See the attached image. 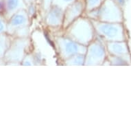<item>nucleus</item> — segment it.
<instances>
[{
    "label": "nucleus",
    "instance_id": "obj_1",
    "mask_svg": "<svg viewBox=\"0 0 131 131\" xmlns=\"http://www.w3.org/2000/svg\"><path fill=\"white\" fill-rule=\"evenodd\" d=\"M62 31V35L65 37L85 46H87L96 37L91 20L84 15L71 23Z\"/></svg>",
    "mask_w": 131,
    "mask_h": 131
},
{
    "label": "nucleus",
    "instance_id": "obj_2",
    "mask_svg": "<svg viewBox=\"0 0 131 131\" xmlns=\"http://www.w3.org/2000/svg\"><path fill=\"white\" fill-rule=\"evenodd\" d=\"M97 37L104 42L126 41V34L122 23H109L91 20Z\"/></svg>",
    "mask_w": 131,
    "mask_h": 131
},
{
    "label": "nucleus",
    "instance_id": "obj_3",
    "mask_svg": "<svg viewBox=\"0 0 131 131\" xmlns=\"http://www.w3.org/2000/svg\"><path fill=\"white\" fill-rule=\"evenodd\" d=\"M31 39L28 37H13L4 56L7 65H21L26 54L30 52Z\"/></svg>",
    "mask_w": 131,
    "mask_h": 131
},
{
    "label": "nucleus",
    "instance_id": "obj_4",
    "mask_svg": "<svg viewBox=\"0 0 131 131\" xmlns=\"http://www.w3.org/2000/svg\"><path fill=\"white\" fill-rule=\"evenodd\" d=\"M54 41L58 55L62 62L75 54H86L87 46L80 44L63 35L55 36Z\"/></svg>",
    "mask_w": 131,
    "mask_h": 131
},
{
    "label": "nucleus",
    "instance_id": "obj_5",
    "mask_svg": "<svg viewBox=\"0 0 131 131\" xmlns=\"http://www.w3.org/2000/svg\"><path fill=\"white\" fill-rule=\"evenodd\" d=\"M105 42L98 37L87 45L84 66H102L107 58Z\"/></svg>",
    "mask_w": 131,
    "mask_h": 131
},
{
    "label": "nucleus",
    "instance_id": "obj_6",
    "mask_svg": "<svg viewBox=\"0 0 131 131\" xmlns=\"http://www.w3.org/2000/svg\"><path fill=\"white\" fill-rule=\"evenodd\" d=\"M98 21L109 23H122V8L117 5L115 0H105L98 8Z\"/></svg>",
    "mask_w": 131,
    "mask_h": 131
},
{
    "label": "nucleus",
    "instance_id": "obj_7",
    "mask_svg": "<svg viewBox=\"0 0 131 131\" xmlns=\"http://www.w3.org/2000/svg\"><path fill=\"white\" fill-rule=\"evenodd\" d=\"M30 17L26 9H21L15 13L7 20V34L13 37L15 32L23 28L30 26Z\"/></svg>",
    "mask_w": 131,
    "mask_h": 131
},
{
    "label": "nucleus",
    "instance_id": "obj_8",
    "mask_svg": "<svg viewBox=\"0 0 131 131\" xmlns=\"http://www.w3.org/2000/svg\"><path fill=\"white\" fill-rule=\"evenodd\" d=\"M85 12V4L84 0H75L74 2L65 8L64 13V21L62 30H64L74 21L82 17Z\"/></svg>",
    "mask_w": 131,
    "mask_h": 131
},
{
    "label": "nucleus",
    "instance_id": "obj_9",
    "mask_svg": "<svg viewBox=\"0 0 131 131\" xmlns=\"http://www.w3.org/2000/svg\"><path fill=\"white\" fill-rule=\"evenodd\" d=\"M64 10L52 5L44 14V22L45 25L52 28H60L62 29L64 21Z\"/></svg>",
    "mask_w": 131,
    "mask_h": 131
},
{
    "label": "nucleus",
    "instance_id": "obj_10",
    "mask_svg": "<svg viewBox=\"0 0 131 131\" xmlns=\"http://www.w3.org/2000/svg\"><path fill=\"white\" fill-rule=\"evenodd\" d=\"M105 45L108 54L122 57L128 62L130 61L129 49L126 41L105 42Z\"/></svg>",
    "mask_w": 131,
    "mask_h": 131
},
{
    "label": "nucleus",
    "instance_id": "obj_11",
    "mask_svg": "<svg viewBox=\"0 0 131 131\" xmlns=\"http://www.w3.org/2000/svg\"><path fill=\"white\" fill-rule=\"evenodd\" d=\"M26 8L27 5L24 0H4V15L8 20L17 11Z\"/></svg>",
    "mask_w": 131,
    "mask_h": 131
},
{
    "label": "nucleus",
    "instance_id": "obj_12",
    "mask_svg": "<svg viewBox=\"0 0 131 131\" xmlns=\"http://www.w3.org/2000/svg\"><path fill=\"white\" fill-rule=\"evenodd\" d=\"M13 37L7 33L0 35V58H4Z\"/></svg>",
    "mask_w": 131,
    "mask_h": 131
},
{
    "label": "nucleus",
    "instance_id": "obj_13",
    "mask_svg": "<svg viewBox=\"0 0 131 131\" xmlns=\"http://www.w3.org/2000/svg\"><path fill=\"white\" fill-rule=\"evenodd\" d=\"M85 54H78L71 56L63 61V64L67 66H84Z\"/></svg>",
    "mask_w": 131,
    "mask_h": 131
},
{
    "label": "nucleus",
    "instance_id": "obj_14",
    "mask_svg": "<svg viewBox=\"0 0 131 131\" xmlns=\"http://www.w3.org/2000/svg\"><path fill=\"white\" fill-rule=\"evenodd\" d=\"M107 60L110 63V65H128L129 62L126 59L119 57V56H113V55H107Z\"/></svg>",
    "mask_w": 131,
    "mask_h": 131
},
{
    "label": "nucleus",
    "instance_id": "obj_15",
    "mask_svg": "<svg viewBox=\"0 0 131 131\" xmlns=\"http://www.w3.org/2000/svg\"><path fill=\"white\" fill-rule=\"evenodd\" d=\"M85 4V12L98 8L105 0H84Z\"/></svg>",
    "mask_w": 131,
    "mask_h": 131
},
{
    "label": "nucleus",
    "instance_id": "obj_16",
    "mask_svg": "<svg viewBox=\"0 0 131 131\" xmlns=\"http://www.w3.org/2000/svg\"><path fill=\"white\" fill-rule=\"evenodd\" d=\"M21 65L23 66H32L35 65V58H34V53L30 52L26 54L24 58L22 60Z\"/></svg>",
    "mask_w": 131,
    "mask_h": 131
},
{
    "label": "nucleus",
    "instance_id": "obj_17",
    "mask_svg": "<svg viewBox=\"0 0 131 131\" xmlns=\"http://www.w3.org/2000/svg\"><path fill=\"white\" fill-rule=\"evenodd\" d=\"M75 0H53L52 5L61 8L63 10H65L68 6L74 2Z\"/></svg>",
    "mask_w": 131,
    "mask_h": 131
},
{
    "label": "nucleus",
    "instance_id": "obj_18",
    "mask_svg": "<svg viewBox=\"0 0 131 131\" xmlns=\"http://www.w3.org/2000/svg\"><path fill=\"white\" fill-rule=\"evenodd\" d=\"M7 32V19L4 14L0 13V35L6 33Z\"/></svg>",
    "mask_w": 131,
    "mask_h": 131
},
{
    "label": "nucleus",
    "instance_id": "obj_19",
    "mask_svg": "<svg viewBox=\"0 0 131 131\" xmlns=\"http://www.w3.org/2000/svg\"><path fill=\"white\" fill-rule=\"evenodd\" d=\"M52 2H53V0H41V6L44 13L52 6Z\"/></svg>",
    "mask_w": 131,
    "mask_h": 131
},
{
    "label": "nucleus",
    "instance_id": "obj_20",
    "mask_svg": "<svg viewBox=\"0 0 131 131\" xmlns=\"http://www.w3.org/2000/svg\"><path fill=\"white\" fill-rule=\"evenodd\" d=\"M34 58H35V65H41V64H43V56L40 52L34 53Z\"/></svg>",
    "mask_w": 131,
    "mask_h": 131
},
{
    "label": "nucleus",
    "instance_id": "obj_21",
    "mask_svg": "<svg viewBox=\"0 0 131 131\" xmlns=\"http://www.w3.org/2000/svg\"><path fill=\"white\" fill-rule=\"evenodd\" d=\"M4 13V0H0V13Z\"/></svg>",
    "mask_w": 131,
    "mask_h": 131
},
{
    "label": "nucleus",
    "instance_id": "obj_22",
    "mask_svg": "<svg viewBox=\"0 0 131 131\" xmlns=\"http://www.w3.org/2000/svg\"><path fill=\"white\" fill-rule=\"evenodd\" d=\"M24 1L25 2V3L26 4V5L28 6V4H31V3L35 2L37 0H24Z\"/></svg>",
    "mask_w": 131,
    "mask_h": 131
}]
</instances>
